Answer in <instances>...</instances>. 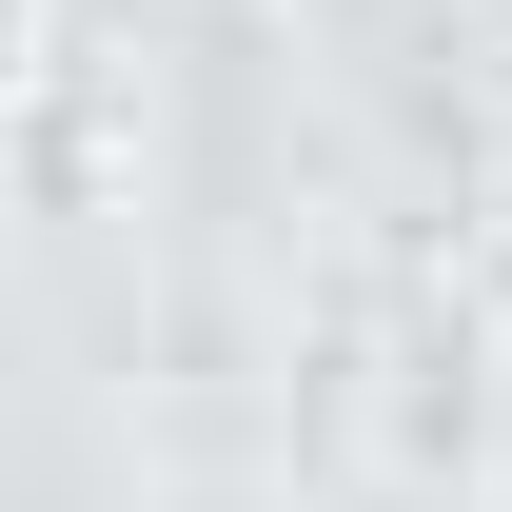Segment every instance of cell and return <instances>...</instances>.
Wrapping results in <instances>:
<instances>
[]
</instances>
